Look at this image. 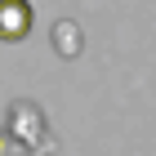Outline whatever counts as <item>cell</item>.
<instances>
[{
  "instance_id": "6da1fadb",
  "label": "cell",
  "mask_w": 156,
  "mask_h": 156,
  "mask_svg": "<svg viewBox=\"0 0 156 156\" xmlns=\"http://www.w3.org/2000/svg\"><path fill=\"white\" fill-rule=\"evenodd\" d=\"M31 31V0H0V40H23Z\"/></svg>"
},
{
  "instance_id": "7a4b0ae2",
  "label": "cell",
  "mask_w": 156,
  "mask_h": 156,
  "mask_svg": "<svg viewBox=\"0 0 156 156\" xmlns=\"http://www.w3.org/2000/svg\"><path fill=\"white\" fill-rule=\"evenodd\" d=\"M0 156H5V138H0Z\"/></svg>"
}]
</instances>
